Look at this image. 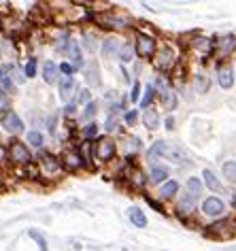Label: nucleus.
<instances>
[{"label": "nucleus", "instance_id": "44", "mask_svg": "<svg viewBox=\"0 0 236 251\" xmlns=\"http://www.w3.org/2000/svg\"><path fill=\"white\" fill-rule=\"evenodd\" d=\"M47 126H49V132H55V115H51V117H49V122H47Z\"/></svg>", "mask_w": 236, "mask_h": 251}, {"label": "nucleus", "instance_id": "40", "mask_svg": "<svg viewBox=\"0 0 236 251\" xmlns=\"http://www.w3.org/2000/svg\"><path fill=\"white\" fill-rule=\"evenodd\" d=\"M30 236H32V238H34V241H36V243H39V245H41V251H47V243H45V238H43V236L39 234V232L30 230Z\"/></svg>", "mask_w": 236, "mask_h": 251}, {"label": "nucleus", "instance_id": "16", "mask_svg": "<svg viewBox=\"0 0 236 251\" xmlns=\"http://www.w3.org/2000/svg\"><path fill=\"white\" fill-rule=\"evenodd\" d=\"M202 181H204V185H207L211 192H221L223 190L221 181L217 179V175L213 171H209V168H204V171H202Z\"/></svg>", "mask_w": 236, "mask_h": 251}, {"label": "nucleus", "instance_id": "42", "mask_svg": "<svg viewBox=\"0 0 236 251\" xmlns=\"http://www.w3.org/2000/svg\"><path fill=\"white\" fill-rule=\"evenodd\" d=\"M0 85H2V87H4V90H9V92H11V90H13V79L4 77V79H2V83H0Z\"/></svg>", "mask_w": 236, "mask_h": 251}, {"label": "nucleus", "instance_id": "47", "mask_svg": "<svg viewBox=\"0 0 236 251\" xmlns=\"http://www.w3.org/2000/svg\"><path fill=\"white\" fill-rule=\"evenodd\" d=\"M4 160H7V153H4V149L0 147V162H4Z\"/></svg>", "mask_w": 236, "mask_h": 251}, {"label": "nucleus", "instance_id": "13", "mask_svg": "<svg viewBox=\"0 0 236 251\" xmlns=\"http://www.w3.org/2000/svg\"><path fill=\"white\" fill-rule=\"evenodd\" d=\"M149 181L155 185H164L168 181V171L164 166H155L151 164V171H149Z\"/></svg>", "mask_w": 236, "mask_h": 251}, {"label": "nucleus", "instance_id": "28", "mask_svg": "<svg viewBox=\"0 0 236 251\" xmlns=\"http://www.w3.org/2000/svg\"><path fill=\"white\" fill-rule=\"evenodd\" d=\"M119 51H121V45H119V41H117V39H107V41H104V45H102V53L104 55L119 53Z\"/></svg>", "mask_w": 236, "mask_h": 251}, {"label": "nucleus", "instance_id": "7", "mask_svg": "<svg viewBox=\"0 0 236 251\" xmlns=\"http://www.w3.org/2000/svg\"><path fill=\"white\" fill-rule=\"evenodd\" d=\"M215 51L219 58H230L236 51V36L234 34H223L219 41L215 43Z\"/></svg>", "mask_w": 236, "mask_h": 251}, {"label": "nucleus", "instance_id": "32", "mask_svg": "<svg viewBox=\"0 0 236 251\" xmlns=\"http://www.w3.org/2000/svg\"><path fill=\"white\" fill-rule=\"evenodd\" d=\"M92 94H90V90H88V87H83V90H79V94H77V102L79 104H85V106H88L90 102H92Z\"/></svg>", "mask_w": 236, "mask_h": 251}, {"label": "nucleus", "instance_id": "9", "mask_svg": "<svg viewBox=\"0 0 236 251\" xmlns=\"http://www.w3.org/2000/svg\"><path fill=\"white\" fill-rule=\"evenodd\" d=\"M189 47H191V51H196V53H200L202 58H207V55L215 49V43L211 39H207V36H196V39L189 43Z\"/></svg>", "mask_w": 236, "mask_h": 251}, {"label": "nucleus", "instance_id": "38", "mask_svg": "<svg viewBox=\"0 0 236 251\" xmlns=\"http://www.w3.org/2000/svg\"><path fill=\"white\" fill-rule=\"evenodd\" d=\"M96 109H98L96 102H90L88 106H85V111H83V119H92V117H94L96 115Z\"/></svg>", "mask_w": 236, "mask_h": 251}, {"label": "nucleus", "instance_id": "12", "mask_svg": "<svg viewBox=\"0 0 236 251\" xmlns=\"http://www.w3.org/2000/svg\"><path fill=\"white\" fill-rule=\"evenodd\" d=\"M230 232H232V222H230V219H219V222L211 224L207 228L209 236H228Z\"/></svg>", "mask_w": 236, "mask_h": 251}, {"label": "nucleus", "instance_id": "31", "mask_svg": "<svg viewBox=\"0 0 236 251\" xmlns=\"http://www.w3.org/2000/svg\"><path fill=\"white\" fill-rule=\"evenodd\" d=\"M98 136V126L96 124H88L83 128V139H88V141H94Z\"/></svg>", "mask_w": 236, "mask_h": 251}, {"label": "nucleus", "instance_id": "35", "mask_svg": "<svg viewBox=\"0 0 236 251\" xmlns=\"http://www.w3.org/2000/svg\"><path fill=\"white\" fill-rule=\"evenodd\" d=\"M130 181H132L134 187H142V185H145V175H142L141 171H134L132 173V179H130Z\"/></svg>", "mask_w": 236, "mask_h": 251}, {"label": "nucleus", "instance_id": "4", "mask_svg": "<svg viewBox=\"0 0 236 251\" xmlns=\"http://www.w3.org/2000/svg\"><path fill=\"white\" fill-rule=\"evenodd\" d=\"M115 143L111 139H100L98 141V145L94 147V158H98L100 162H109L115 158Z\"/></svg>", "mask_w": 236, "mask_h": 251}, {"label": "nucleus", "instance_id": "3", "mask_svg": "<svg viewBox=\"0 0 236 251\" xmlns=\"http://www.w3.org/2000/svg\"><path fill=\"white\" fill-rule=\"evenodd\" d=\"M96 22L100 24L102 28H115V30H121V28H128L130 26V20L123 15H115V13H102V15H96Z\"/></svg>", "mask_w": 236, "mask_h": 251}, {"label": "nucleus", "instance_id": "33", "mask_svg": "<svg viewBox=\"0 0 236 251\" xmlns=\"http://www.w3.org/2000/svg\"><path fill=\"white\" fill-rule=\"evenodd\" d=\"M28 143L34 147H41L43 145V134L36 132V130H32V132H28Z\"/></svg>", "mask_w": 236, "mask_h": 251}, {"label": "nucleus", "instance_id": "10", "mask_svg": "<svg viewBox=\"0 0 236 251\" xmlns=\"http://www.w3.org/2000/svg\"><path fill=\"white\" fill-rule=\"evenodd\" d=\"M234 77L236 75L232 73V68L226 66V64H219L217 66V83H219L223 90H230L234 85Z\"/></svg>", "mask_w": 236, "mask_h": 251}, {"label": "nucleus", "instance_id": "25", "mask_svg": "<svg viewBox=\"0 0 236 251\" xmlns=\"http://www.w3.org/2000/svg\"><path fill=\"white\" fill-rule=\"evenodd\" d=\"M202 185H204V181L202 179H198V177H189L188 179V194H191V196H200V192H202Z\"/></svg>", "mask_w": 236, "mask_h": 251}, {"label": "nucleus", "instance_id": "19", "mask_svg": "<svg viewBox=\"0 0 236 251\" xmlns=\"http://www.w3.org/2000/svg\"><path fill=\"white\" fill-rule=\"evenodd\" d=\"M68 55H71V64L74 68H83V55H81V47H79V43H71V47H68Z\"/></svg>", "mask_w": 236, "mask_h": 251}, {"label": "nucleus", "instance_id": "17", "mask_svg": "<svg viewBox=\"0 0 236 251\" xmlns=\"http://www.w3.org/2000/svg\"><path fill=\"white\" fill-rule=\"evenodd\" d=\"M128 217H130V222H132L136 228H147V215L139 209V206H130Z\"/></svg>", "mask_w": 236, "mask_h": 251}, {"label": "nucleus", "instance_id": "36", "mask_svg": "<svg viewBox=\"0 0 236 251\" xmlns=\"http://www.w3.org/2000/svg\"><path fill=\"white\" fill-rule=\"evenodd\" d=\"M130 100H132V102H141V83L139 81H134L132 92H130Z\"/></svg>", "mask_w": 236, "mask_h": 251}, {"label": "nucleus", "instance_id": "21", "mask_svg": "<svg viewBox=\"0 0 236 251\" xmlns=\"http://www.w3.org/2000/svg\"><path fill=\"white\" fill-rule=\"evenodd\" d=\"M58 73H60L58 64H53V62H45V66H43V77H45L47 83H55V81H58Z\"/></svg>", "mask_w": 236, "mask_h": 251}, {"label": "nucleus", "instance_id": "1", "mask_svg": "<svg viewBox=\"0 0 236 251\" xmlns=\"http://www.w3.org/2000/svg\"><path fill=\"white\" fill-rule=\"evenodd\" d=\"M134 51L139 53V58H155L158 53V41L153 39L151 34H145V32H139L136 34V41H134Z\"/></svg>", "mask_w": 236, "mask_h": 251}, {"label": "nucleus", "instance_id": "26", "mask_svg": "<svg viewBox=\"0 0 236 251\" xmlns=\"http://www.w3.org/2000/svg\"><path fill=\"white\" fill-rule=\"evenodd\" d=\"M223 177H226L230 183H236V162L234 160L223 162Z\"/></svg>", "mask_w": 236, "mask_h": 251}, {"label": "nucleus", "instance_id": "48", "mask_svg": "<svg viewBox=\"0 0 236 251\" xmlns=\"http://www.w3.org/2000/svg\"><path fill=\"white\" fill-rule=\"evenodd\" d=\"M2 79H4V71L0 68V83H2Z\"/></svg>", "mask_w": 236, "mask_h": 251}, {"label": "nucleus", "instance_id": "41", "mask_svg": "<svg viewBox=\"0 0 236 251\" xmlns=\"http://www.w3.org/2000/svg\"><path fill=\"white\" fill-rule=\"evenodd\" d=\"M74 111H77V104H74V102H68V104L64 106V113H66V115H74Z\"/></svg>", "mask_w": 236, "mask_h": 251}, {"label": "nucleus", "instance_id": "15", "mask_svg": "<svg viewBox=\"0 0 236 251\" xmlns=\"http://www.w3.org/2000/svg\"><path fill=\"white\" fill-rule=\"evenodd\" d=\"M164 158L175 162V164H185L188 162V155H185L181 149L175 147V145H166V151H164Z\"/></svg>", "mask_w": 236, "mask_h": 251}, {"label": "nucleus", "instance_id": "23", "mask_svg": "<svg viewBox=\"0 0 236 251\" xmlns=\"http://www.w3.org/2000/svg\"><path fill=\"white\" fill-rule=\"evenodd\" d=\"M160 98H162V104H164V109H166V111H175V109H177L179 98H177V94L172 92V90L164 92V94H160Z\"/></svg>", "mask_w": 236, "mask_h": 251}, {"label": "nucleus", "instance_id": "27", "mask_svg": "<svg viewBox=\"0 0 236 251\" xmlns=\"http://www.w3.org/2000/svg\"><path fill=\"white\" fill-rule=\"evenodd\" d=\"M194 87H196L198 94H207L209 87H211L209 77H204V75H196V77H194Z\"/></svg>", "mask_w": 236, "mask_h": 251}, {"label": "nucleus", "instance_id": "34", "mask_svg": "<svg viewBox=\"0 0 236 251\" xmlns=\"http://www.w3.org/2000/svg\"><path fill=\"white\" fill-rule=\"evenodd\" d=\"M34 75H36V60H32V58H30L28 60V64H26V68H24V77H34Z\"/></svg>", "mask_w": 236, "mask_h": 251}, {"label": "nucleus", "instance_id": "45", "mask_svg": "<svg viewBox=\"0 0 236 251\" xmlns=\"http://www.w3.org/2000/svg\"><path fill=\"white\" fill-rule=\"evenodd\" d=\"M164 124H166V130H172V128H175V117H172V115H170V117H166V122H164Z\"/></svg>", "mask_w": 236, "mask_h": 251}, {"label": "nucleus", "instance_id": "29", "mask_svg": "<svg viewBox=\"0 0 236 251\" xmlns=\"http://www.w3.org/2000/svg\"><path fill=\"white\" fill-rule=\"evenodd\" d=\"M134 47L130 45V43H123L121 45V51H119V60L123 62V64H128V62H132V55H134Z\"/></svg>", "mask_w": 236, "mask_h": 251}, {"label": "nucleus", "instance_id": "8", "mask_svg": "<svg viewBox=\"0 0 236 251\" xmlns=\"http://www.w3.org/2000/svg\"><path fill=\"white\" fill-rule=\"evenodd\" d=\"M9 155H11V160H13L15 164H30V160H32L28 147L24 145V143H17V141L9 147Z\"/></svg>", "mask_w": 236, "mask_h": 251}, {"label": "nucleus", "instance_id": "43", "mask_svg": "<svg viewBox=\"0 0 236 251\" xmlns=\"http://www.w3.org/2000/svg\"><path fill=\"white\" fill-rule=\"evenodd\" d=\"M7 106H9V100H7V96H4L2 92H0V109H2V111H9Z\"/></svg>", "mask_w": 236, "mask_h": 251}, {"label": "nucleus", "instance_id": "37", "mask_svg": "<svg viewBox=\"0 0 236 251\" xmlns=\"http://www.w3.org/2000/svg\"><path fill=\"white\" fill-rule=\"evenodd\" d=\"M136 117H139V111L130 109V111H126V115H123V122H126L128 126H132V124L136 122Z\"/></svg>", "mask_w": 236, "mask_h": 251}, {"label": "nucleus", "instance_id": "24", "mask_svg": "<svg viewBox=\"0 0 236 251\" xmlns=\"http://www.w3.org/2000/svg\"><path fill=\"white\" fill-rule=\"evenodd\" d=\"M72 87H74V79H72V77H62V81H60V98H62V100H68V98H71Z\"/></svg>", "mask_w": 236, "mask_h": 251}, {"label": "nucleus", "instance_id": "20", "mask_svg": "<svg viewBox=\"0 0 236 251\" xmlns=\"http://www.w3.org/2000/svg\"><path fill=\"white\" fill-rule=\"evenodd\" d=\"M62 162H64V166L72 168V171H77V168H81L83 158L79 155V151H66V153H64V158H62Z\"/></svg>", "mask_w": 236, "mask_h": 251}, {"label": "nucleus", "instance_id": "46", "mask_svg": "<svg viewBox=\"0 0 236 251\" xmlns=\"http://www.w3.org/2000/svg\"><path fill=\"white\" fill-rule=\"evenodd\" d=\"M147 202H149V204H151V206H153V209H158L160 213H164V209H162V206H160L158 202H155V200H151V198H147Z\"/></svg>", "mask_w": 236, "mask_h": 251}, {"label": "nucleus", "instance_id": "18", "mask_svg": "<svg viewBox=\"0 0 236 251\" xmlns=\"http://www.w3.org/2000/svg\"><path fill=\"white\" fill-rule=\"evenodd\" d=\"M179 192V183L175 179H168L164 185H160V198L162 200H170L172 196H177Z\"/></svg>", "mask_w": 236, "mask_h": 251}, {"label": "nucleus", "instance_id": "39", "mask_svg": "<svg viewBox=\"0 0 236 251\" xmlns=\"http://www.w3.org/2000/svg\"><path fill=\"white\" fill-rule=\"evenodd\" d=\"M60 73H64V77H71V75L74 73V66L71 64V62H62V64H60Z\"/></svg>", "mask_w": 236, "mask_h": 251}, {"label": "nucleus", "instance_id": "14", "mask_svg": "<svg viewBox=\"0 0 236 251\" xmlns=\"http://www.w3.org/2000/svg\"><path fill=\"white\" fill-rule=\"evenodd\" d=\"M142 124H145L147 130H158L160 128V113L153 109H147L145 113H142Z\"/></svg>", "mask_w": 236, "mask_h": 251}, {"label": "nucleus", "instance_id": "22", "mask_svg": "<svg viewBox=\"0 0 236 251\" xmlns=\"http://www.w3.org/2000/svg\"><path fill=\"white\" fill-rule=\"evenodd\" d=\"M166 145H168V143H164V141H158V143H153V145L149 147V151H147V158H149V162H153L155 158H164Z\"/></svg>", "mask_w": 236, "mask_h": 251}, {"label": "nucleus", "instance_id": "11", "mask_svg": "<svg viewBox=\"0 0 236 251\" xmlns=\"http://www.w3.org/2000/svg\"><path fill=\"white\" fill-rule=\"evenodd\" d=\"M194 211H196V198L191 196V194H185V196L179 198V202H177V213L179 215L189 217Z\"/></svg>", "mask_w": 236, "mask_h": 251}, {"label": "nucleus", "instance_id": "30", "mask_svg": "<svg viewBox=\"0 0 236 251\" xmlns=\"http://www.w3.org/2000/svg\"><path fill=\"white\" fill-rule=\"evenodd\" d=\"M153 92H155V87L153 85H147V90H145V94H142V98H141V106H142V109H151Z\"/></svg>", "mask_w": 236, "mask_h": 251}, {"label": "nucleus", "instance_id": "6", "mask_svg": "<svg viewBox=\"0 0 236 251\" xmlns=\"http://www.w3.org/2000/svg\"><path fill=\"white\" fill-rule=\"evenodd\" d=\"M0 124H2V128L7 130L9 134H20L24 130V122L20 119V115L13 111H7L2 117H0Z\"/></svg>", "mask_w": 236, "mask_h": 251}, {"label": "nucleus", "instance_id": "5", "mask_svg": "<svg viewBox=\"0 0 236 251\" xmlns=\"http://www.w3.org/2000/svg\"><path fill=\"white\" fill-rule=\"evenodd\" d=\"M202 213H204L207 217H221L223 213H226V204H223L221 198L209 196V198L202 202Z\"/></svg>", "mask_w": 236, "mask_h": 251}, {"label": "nucleus", "instance_id": "2", "mask_svg": "<svg viewBox=\"0 0 236 251\" xmlns=\"http://www.w3.org/2000/svg\"><path fill=\"white\" fill-rule=\"evenodd\" d=\"M153 64L158 71H170V68H175L177 64V51L172 45H160L158 47V53H155L153 58Z\"/></svg>", "mask_w": 236, "mask_h": 251}]
</instances>
